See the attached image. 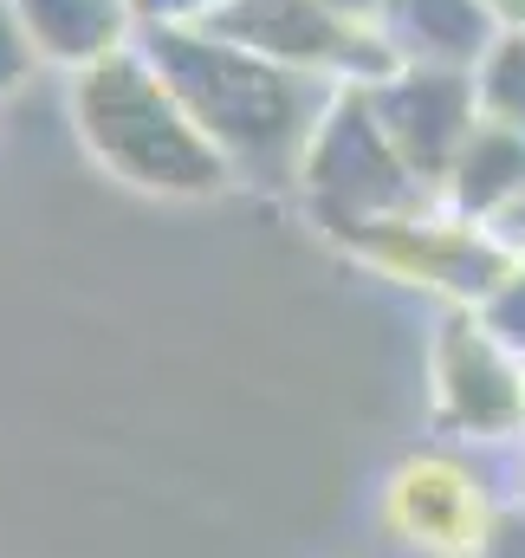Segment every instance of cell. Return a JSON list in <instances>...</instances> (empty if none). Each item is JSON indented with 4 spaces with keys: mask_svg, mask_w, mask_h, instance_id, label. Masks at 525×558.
I'll use <instances>...</instances> for the list:
<instances>
[{
    "mask_svg": "<svg viewBox=\"0 0 525 558\" xmlns=\"http://www.w3.org/2000/svg\"><path fill=\"white\" fill-rule=\"evenodd\" d=\"M480 325H487L513 357H525V260H513V274L480 299Z\"/></svg>",
    "mask_w": 525,
    "mask_h": 558,
    "instance_id": "obj_9",
    "label": "cell"
},
{
    "mask_svg": "<svg viewBox=\"0 0 525 558\" xmlns=\"http://www.w3.org/2000/svg\"><path fill=\"white\" fill-rule=\"evenodd\" d=\"M149 65L228 162H292L331 111V78L272 65L208 26L149 33Z\"/></svg>",
    "mask_w": 525,
    "mask_h": 558,
    "instance_id": "obj_1",
    "label": "cell"
},
{
    "mask_svg": "<svg viewBox=\"0 0 525 558\" xmlns=\"http://www.w3.org/2000/svg\"><path fill=\"white\" fill-rule=\"evenodd\" d=\"M383 137L395 156L415 169V182H441L461 156L467 131L480 124V98H474V65H395L390 78L364 85Z\"/></svg>",
    "mask_w": 525,
    "mask_h": 558,
    "instance_id": "obj_3",
    "label": "cell"
},
{
    "mask_svg": "<svg viewBox=\"0 0 525 558\" xmlns=\"http://www.w3.org/2000/svg\"><path fill=\"white\" fill-rule=\"evenodd\" d=\"M383 33L422 65H474L493 39V13L487 0H383Z\"/></svg>",
    "mask_w": 525,
    "mask_h": 558,
    "instance_id": "obj_6",
    "label": "cell"
},
{
    "mask_svg": "<svg viewBox=\"0 0 525 558\" xmlns=\"http://www.w3.org/2000/svg\"><path fill=\"white\" fill-rule=\"evenodd\" d=\"M78 124L91 149L124 169L143 189H169V195H208L228 182V156L215 137L182 111V98L162 85V72L149 65V52H111L98 65H85L78 78Z\"/></svg>",
    "mask_w": 525,
    "mask_h": 558,
    "instance_id": "obj_2",
    "label": "cell"
},
{
    "mask_svg": "<svg viewBox=\"0 0 525 558\" xmlns=\"http://www.w3.org/2000/svg\"><path fill=\"white\" fill-rule=\"evenodd\" d=\"M525 189V137L520 131H506V124H474L467 143H461V156H454V169H448V195H454V208L461 215H474V221H487L500 202H513Z\"/></svg>",
    "mask_w": 525,
    "mask_h": 558,
    "instance_id": "obj_8",
    "label": "cell"
},
{
    "mask_svg": "<svg viewBox=\"0 0 525 558\" xmlns=\"http://www.w3.org/2000/svg\"><path fill=\"white\" fill-rule=\"evenodd\" d=\"M33 52L46 59H65V65H98L118 52L124 26H131V7L124 0H13Z\"/></svg>",
    "mask_w": 525,
    "mask_h": 558,
    "instance_id": "obj_7",
    "label": "cell"
},
{
    "mask_svg": "<svg viewBox=\"0 0 525 558\" xmlns=\"http://www.w3.org/2000/svg\"><path fill=\"white\" fill-rule=\"evenodd\" d=\"M435 390H441V416L467 435H513L525 428V364L467 312L448 318L435 338Z\"/></svg>",
    "mask_w": 525,
    "mask_h": 558,
    "instance_id": "obj_5",
    "label": "cell"
},
{
    "mask_svg": "<svg viewBox=\"0 0 525 558\" xmlns=\"http://www.w3.org/2000/svg\"><path fill=\"white\" fill-rule=\"evenodd\" d=\"M331 13H351V20H370V13H383V0H325Z\"/></svg>",
    "mask_w": 525,
    "mask_h": 558,
    "instance_id": "obj_14",
    "label": "cell"
},
{
    "mask_svg": "<svg viewBox=\"0 0 525 558\" xmlns=\"http://www.w3.org/2000/svg\"><path fill=\"white\" fill-rule=\"evenodd\" d=\"M124 7L143 33H162V26H202L221 0H124Z\"/></svg>",
    "mask_w": 525,
    "mask_h": 558,
    "instance_id": "obj_10",
    "label": "cell"
},
{
    "mask_svg": "<svg viewBox=\"0 0 525 558\" xmlns=\"http://www.w3.org/2000/svg\"><path fill=\"white\" fill-rule=\"evenodd\" d=\"M480 228H487V234H493V241H500L513 260H525V189L513 195V202H500V208H493Z\"/></svg>",
    "mask_w": 525,
    "mask_h": 558,
    "instance_id": "obj_12",
    "label": "cell"
},
{
    "mask_svg": "<svg viewBox=\"0 0 525 558\" xmlns=\"http://www.w3.org/2000/svg\"><path fill=\"white\" fill-rule=\"evenodd\" d=\"M480 558H525V507H506V513H493Z\"/></svg>",
    "mask_w": 525,
    "mask_h": 558,
    "instance_id": "obj_13",
    "label": "cell"
},
{
    "mask_svg": "<svg viewBox=\"0 0 525 558\" xmlns=\"http://www.w3.org/2000/svg\"><path fill=\"white\" fill-rule=\"evenodd\" d=\"M33 59H39V52H33V39H26V26H20L13 0H0V92H7V85H20Z\"/></svg>",
    "mask_w": 525,
    "mask_h": 558,
    "instance_id": "obj_11",
    "label": "cell"
},
{
    "mask_svg": "<svg viewBox=\"0 0 525 558\" xmlns=\"http://www.w3.org/2000/svg\"><path fill=\"white\" fill-rule=\"evenodd\" d=\"M383 520L402 546L422 558H480L493 507H487V481L454 461V454H415L402 461L383 500Z\"/></svg>",
    "mask_w": 525,
    "mask_h": 558,
    "instance_id": "obj_4",
    "label": "cell"
}]
</instances>
